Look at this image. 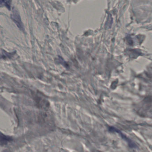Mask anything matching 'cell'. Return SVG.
Wrapping results in <instances>:
<instances>
[{
  "label": "cell",
  "instance_id": "6da1fadb",
  "mask_svg": "<svg viewBox=\"0 0 152 152\" xmlns=\"http://www.w3.org/2000/svg\"><path fill=\"white\" fill-rule=\"evenodd\" d=\"M11 18L20 29L21 30H24V26L21 21V18L18 12L15 9H13L12 11Z\"/></svg>",
  "mask_w": 152,
  "mask_h": 152
},
{
  "label": "cell",
  "instance_id": "7a4b0ae2",
  "mask_svg": "<svg viewBox=\"0 0 152 152\" xmlns=\"http://www.w3.org/2000/svg\"><path fill=\"white\" fill-rule=\"evenodd\" d=\"M11 140V137L6 136L5 135L3 134L1 132H0V142L4 144L10 142Z\"/></svg>",
  "mask_w": 152,
  "mask_h": 152
},
{
  "label": "cell",
  "instance_id": "3957f363",
  "mask_svg": "<svg viewBox=\"0 0 152 152\" xmlns=\"http://www.w3.org/2000/svg\"><path fill=\"white\" fill-rule=\"evenodd\" d=\"M4 4L7 8H10V3L8 1L6 0H0V5Z\"/></svg>",
  "mask_w": 152,
  "mask_h": 152
}]
</instances>
